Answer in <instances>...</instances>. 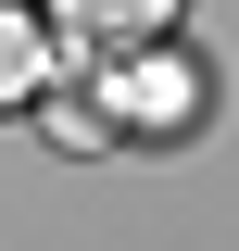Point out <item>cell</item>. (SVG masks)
Wrapping results in <instances>:
<instances>
[{
    "label": "cell",
    "mask_w": 239,
    "mask_h": 251,
    "mask_svg": "<svg viewBox=\"0 0 239 251\" xmlns=\"http://www.w3.org/2000/svg\"><path fill=\"white\" fill-rule=\"evenodd\" d=\"M38 75H51V25L0 0V100H38Z\"/></svg>",
    "instance_id": "3"
},
{
    "label": "cell",
    "mask_w": 239,
    "mask_h": 251,
    "mask_svg": "<svg viewBox=\"0 0 239 251\" xmlns=\"http://www.w3.org/2000/svg\"><path fill=\"white\" fill-rule=\"evenodd\" d=\"M51 38L126 63V50H164V38H177V0H51Z\"/></svg>",
    "instance_id": "1"
},
{
    "label": "cell",
    "mask_w": 239,
    "mask_h": 251,
    "mask_svg": "<svg viewBox=\"0 0 239 251\" xmlns=\"http://www.w3.org/2000/svg\"><path fill=\"white\" fill-rule=\"evenodd\" d=\"M189 100H202V88H189V63H151V50H126V75H114V113H151V126H164V113H189Z\"/></svg>",
    "instance_id": "2"
}]
</instances>
